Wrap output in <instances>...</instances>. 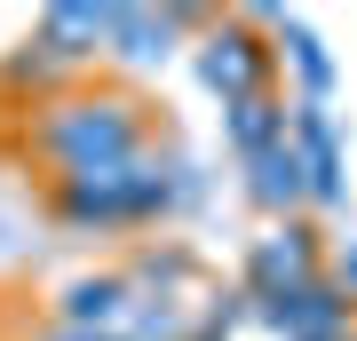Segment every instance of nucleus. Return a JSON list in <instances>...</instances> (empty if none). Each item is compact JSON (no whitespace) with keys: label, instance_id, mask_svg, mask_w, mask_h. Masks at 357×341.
Segmentation results:
<instances>
[{"label":"nucleus","instance_id":"nucleus-1","mask_svg":"<svg viewBox=\"0 0 357 341\" xmlns=\"http://www.w3.org/2000/svg\"><path fill=\"white\" fill-rule=\"evenodd\" d=\"M151 143H159V112H151V96H143L135 79H119V72L72 79V88H56L48 103H32V119H24V159H32L40 183L143 159Z\"/></svg>","mask_w":357,"mask_h":341},{"label":"nucleus","instance_id":"nucleus-2","mask_svg":"<svg viewBox=\"0 0 357 341\" xmlns=\"http://www.w3.org/2000/svg\"><path fill=\"white\" fill-rule=\"evenodd\" d=\"M40 206H48L56 230H79V238H128V230H151L167 215H183V151L151 143L143 159L40 183Z\"/></svg>","mask_w":357,"mask_h":341},{"label":"nucleus","instance_id":"nucleus-3","mask_svg":"<svg viewBox=\"0 0 357 341\" xmlns=\"http://www.w3.org/2000/svg\"><path fill=\"white\" fill-rule=\"evenodd\" d=\"M270 16H278V8H215L206 32L191 40V72H199V88L215 96L222 112H230V103H255V96H286Z\"/></svg>","mask_w":357,"mask_h":341},{"label":"nucleus","instance_id":"nucleus-4","mask_svg":"<svg viewBox=\"0 0 357 341\" xmlns=\"http://www.w3.org/2000/svg\"><path fill=\"white\" fill-rule=\"evenodd\" d=\"M326 270H333V254H326V230H318V215L262 222L255 238H246V254H238V294H246L255 310H270V302H286L294 286L326 278Z\"/></svg>","mask_w":357,"mask_h":341},{"label":"nucleus","instance_id":"nucleus-5","mask_svg":"<svg viewBox=\"0 0 357 341\" xmlns=\"http://www.w3.org/2000/svg\"><path fill=\"white\" fill-rule=\"evenodd\" d=\"M24 48L48 63L64 88L72 79H96L103 56H112V8H103V0H48V8L32 16Z\"/></svg>","mask_w":357,"mask_h":341},{"label":"nucleus","instance_id":"nucleus-6","mask_svg":"<svg viewBox=\"0 0 357 341\" xmlns=\"http://www.w3.org/2000/svg\"><path fill=\"white\" fill-rule=\"evenodd\" d=\"M135 317H143V294H135V278H128V262H96V270H72V278L48 286V326L128 333V341H135Z\"/></svg>","mask_w":357,"mask_h":341},{"label":"nucleus","instance_id":"nucleus-7","mask_svg":"<svg viewBox=\"0 0 357 341\" xmlns=\"http://www.w3.org/2000/svg\"><path fill=\"white\" fill-rule=\"evenodd\" d=\"M206 16L215 8H112V56H103V72H119V79H151L167 56L183 48V40H199L206 32Z\"/></svg>","mask_w":357,"mask_h":341},{"label":"nucleus","instance_id":"nucleus-8","mask_svg":"<svg viewBox=\"0 0 357 341\" xmlns=\"http://www.w3.org/2000/svg\"><path fill=\"white\" fill-rule=\"evenodd\" d=\"M255 326H262L270 341H342V333H357V294L326 270V278L294 286L286 302L255 310Z\"/></svg>","mask_w":357,"mask_h":341},{"label":"nucleus","instance_id":"nucleus-9","mask_svg":"<svg viewBox=\"0 0 357 341\" xmlns=\"http://www.w3.org/2000/svg\"><path fill=\"white\" fill-rule=\"evenodd\" d=\"M294 151H302V175H310V206L333 215V206L349 199V135L342 119H333V103H302L294 96Z\"/></svg>","mask_w":357,"mask_h":341},{"label":"nucleus","instance_id":"nucleus-10","mask_svg":"<svg viewBox=\"0 0 357 341\" xmlns=\"http://www.w3.org/2000/svg\"><path fill=\"white\" fill-rule=\"evenodd\" d=\"M270 40H278V72L294 79V96H302V103H326L333 79H342V63H333V48L318 40V24L294 16V8H278V16H270Z\"/></svg>","mask_w":357,"mask_h":341},{"label":"nucleus","instance_id":"nucleus-11","mask_svg":"<svg viewBox=\"0 0 357 341\" xmlns=\"http://www.w3.org/2000/svg\"><path fill=\"white\" fill-rule=\"evenodd\" d=\"M238 175H246V199H255V215H262V222H294V215H318V206H310V175H302V151H294V135L278 143V151L246 159Z\"/></svg>","mask_w":357,"mask_h":341},{"label":"nucleus","instance_id":"nucleus-12","mask_svg":"<svg viewBox=\"0 0 357 341\" xmlns=\"http://www.w3.org/2000/svg\"><path fill=\"white\" fill-rule=\"evenodd\" d=\"M286 127H294V96H255V103H230L222 112V143H230V159L246 167V159L278 151Z\"/></svg>","mask_w":357,"mask_h":341},{"label":"nucleus","instance_id":"nucleus-13","mask_svg":"<svg viewBox=\"0 0 357 341\" xmlns=\"http://www.w3.org/2000/svg\"><path fill=\"white\" fill-rule=\"evenodd\" d=\"M333 278L357 294V238H342V246H333Z\"/></svg>","mask_w":357,"mask_h":341},{"label":"nucleus","instance_id":"nucleus-14","mask_svg":"<svg viewBox=\"0 0 357 341\" xmlns=\"http://www.w3.org/2000/svg\"><path fill=\"white\" fill-rule=\"evenodd\" d=\"M32 341H128V333H72V326H40Z\"/></svg>","mask_w":357,"mask_h":341},{"label":"nucleus","instance_id":"nucleus-15","mask_svg":"<svg viewBox=\"0 0 357 341\" xmlns=\"http://www.w3.org/2000/svg\"><path fill=\"white\" fill-rule=\"evenodd\" d=\"M342 341H357V333H342Z\"/></svg>","mask_w":357,"mask_h":341}]
</instances>
